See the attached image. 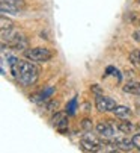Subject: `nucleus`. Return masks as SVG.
<instances>
[{"mask_svg": "<svg viewBox=\"0 0 140 153\" xmlns=\"http://www.w3.org/2000/svg\"><path fill=\"white\" fill-rule=\"evenodd\" d=\"M14 77L17 79V82H18L21 86H32V85H35V83L38 82V79H39V68L33 64V61L29 62V61L20 59Z\"/></svg>", "mask_w": 140, "mask_h": 153, "instance_id": "1", "label": "nucleus"}, {"mask_svg": "<svg viewBox=\"0 0 140 153\" xmlns=\"http://www.w3.org/2000/svg\"><path fill=\"white\" fill-rule=\"evenodd\" d=\"M2 42L8 44V47L14 50H27V38L14 27L2 30Z\"/></svg>", "mask_w": 140, "mask_h": 153, "instance_id": "2", "label": "nucleus"}, {"mask_svg": "<svg viewBox=\"0 0 140 153\" xmlns=\"http://www.w3.org/2000/svg\"><path fill=\"white\" fill-rule=\"evenodd\" d=\"M24 56L33 62H47L53 58V52L45 47H35V49L24 50Z\"/></svg>", "mask_w": 140, "mask_h": 153, "instance_id": "3", "label": "nucleus"}, {"mask_svg": "<svg viewBox=\"0 0 140 153\" xmlns=\"http://www.w3.org/2000/svg\"><path fill=\"white\" fill-rule=\"evenodd\" d=\"M26 6L24 0H0L2 14H18Z\"/></svg>", "mask_w": 140, "mask_h": 153, "instance_id": "4", "label": "nucleus"}, {"mask_svg": "<svg viewBox=\"0 0 140 153\" xmlns=\"http://www.w3.org/2000/svg\"><path fill=\"white\" fill-rule=\"evenodd\" d=\"M118 106L116 102L107 96H103V94H98L97 99H95V108L98 112H113V109Z\"/></svg>", "mask_w": 140, "mask_h": 153, "instance_id": "5", "label": "nucleus"}, {"mask_svg": "<svg viewBox=\"0 0 140 153\" xmlns=\"http://www.w3.org/2000/svg\"><path fill=\"white\" fill-rule=\"evenodd\" d=\"M97 132L100 134L101 138H106V140H113L116 137L114 135V126L110 121H100L97 124Z\"/></svg>", "mask_w": 140, "mask_h": 153, "instance_id": "6", "label": "nucleus"}, {"mask_svg": "<svg viewBox=\"0 0 140 153\" xmlns=\"http://www.w3.org/2000/svg\"><path fill=\"white\" fill-rule=\"evenodd\" d=\"M66 115H68L66 112H56L51 118L53 126L59 130V132H65L68 129V117Z\"/></svg>", "mask_w": 140, "mask_h": 153, "instance_id": "7", "label": "nucleus"}, {"mask_svg": "<svg viewBox=\"0 0 140 153\" xmlns=\"http://www.w3.org/2000/svg\"><path fill=\"white\" fill-rule=\"evenodd\" d=\"M113 143L118 146L119 150H124V152H130L131 149H134L133 140H128V138H125V137H114V138H113Z\"/></svg>", "mask_w": 140, "mask_h": 153, "instance_id": "8", "label": "nucleus"}, {"mask_svg": "<svg viewBox=\"0 0 140 153\" xmlns=\"http://www.w3.org/2000/svg\"><path fill=\"white\" fill-rule=\"evenodd\" d=\"M124 91L128 94H134V96H140V82L136 80H130L125 83L124 86Z\"/></svg>", "mask_w": 140, "mask_h": 153, "instance_id": "9", "label": "nucleus"}, {"mask_svg": "<svg viewBox=\"0 0 140 153\" xmlns=\"http://www.w3.org/2000/svg\"><path fill=\"white\" fill-rule=\"evenodd\" d=\"M113 112L114 115L118 117V118H128L131 115V109L128 106H122V105H118L114 109H113Z\"/></svg>", "mask_w": 140, "mask_h": 153, "instance_id": "10", "label": "nucleus"}, {"mask_svg": "<svg viewBox=\"0 0 140 153\" xmlns=\"http://www.w3.org/2000/svg\"><path fill=\"white\" fill-rule=\"evenodd\" d=\"M125 21H128V23L133 25V26H139L140 27V12H134V11L127 12Z\"/></svg>", "mask_w": 140, "mask_h": 153, "instance_id": "11", "label": "nucleus"}, {"mask_svg": "<svg viewBox=\"0 0 140 153\" xmlns=\"http://www.w3.org/2000/svg\"><path fill=\"white\" fill-rule=\"evenodd\" d=\"M118 129L121 130L122 134L128 135L130 132H133L134 124H133V123H130V121H121V123H118Z\"/></svg>", "mask_w": 140, "mask_h": 153, "instance_id": "12", "label": "nucleus"}, {"mask_svg": "<svg viewBox=\"0 0 140 153\" xmlns=\"http://www.w3.org/2000/svg\"><path fill=\"white\" fill-rule=\"evenodd\" d=\"M75 111H77V97H74L71 102L66 105V111H65V112H66L68 115H74Z\"/></svg>", "mask_w": 140, "mask_h": 153, "instance_id": "13", "label": "nucleus"}, {"mask_svg": "<svg viewBox=\"0 0 140 153\" xmlns=\"http://www.w3.org/2000/svg\"><path fill=\"white\" fill-rule=\"evenodd\" d=\"M0 27H2V30L12 29L14 27V21L12 20H8L5 15H2V18H0Z\"/></svg>", "mask_w": 140, "mask_h": 153, "instance_id": "14", "label": "nucleus"}, {"mask_svg": "<svg viewBox=\"0 0 140 153\" xmlns=\"http://www.w3.org/2000/svg\"><path fill=\"white\" fill-rule=\"evenodd\" d=\"M128 58H130V61L134 65H139V67H140V50H133Z\"/></svg>", "mask_w": 140, "mask_h": 153, "instance_id": "15", "label": "nucleus"}, {"mask_svg": "<svg viewBox=\"0 0 140 153\" xmlns=\"http://www.w3.org/2000/svg\"><path fill=\"white\" fill-rule=\"evenodd\" d=\"M133 143H134V147L137 149V150H140V132L139 134H136V135H133Z\"/></svg>", "mask_w": 140, "mask_h": 153, "instance_id": "16", "label": "nucleus"}, {"mask_svg": "<svg viewBox=\"0 0 140 153\" xmlns=\"http://www.w3.org/2000/svg\"><path fill=\"white\" fill-rule=\"evenodd\" d=\"M57 106H59V102L51 100L48 105H47V109H50V111H54V109H57Z\"/></svg>", "mask_w": 140, "mask_h": 153, "instance_id": "17", "label": "nucleus"}, {"mask_svg": "<svg viewBox=\"0 0 140 153\" xmlns=\"http://www.w3.org/2000/svg\"><path fill=\"white\" fill-rule=\"evenodd\" d=\"M81 126H83L84 130H90V129H92V121H90V120H83Z\"/></svg>", "mask_w": 140, "mask_h": 153, "instance_id": "18", "label": "nucleus"}, {"mask_svg": "<svg viewBox=\"0 0 140 153\" xmlns=\"http://www.w3.org/2000/svg\"><path fill=\"white\" fill-rule=\"evenodd\" d=\"M90 91H92V93H95L97 96H98V94H101V88H100V85H92V86H90Z\"/></svg>", "mask_w": 140, "mask_h": 153, "instance_id": "19", "label": "nucleus"}, {"mask_svg": "<svg viewBox=\"0 0 140 153\" xmlns=\"http://www.w3.org/2000/svg\"><path fill=\"white\" fill-rule=\"evenodd\" d=\"M133 38H134L136 41H140V27L136 29V30L133 32Z\"/></svg>", "mask_w": 140, "mask_h": 153, "instance_id": "20", "label": "nucleus"}, {"mask_svg": "<svg viewBox=\"0 0 140 153\" xmlns=\"http://www.w3.org/2000/svg\"><path fill=\"white\" fill-rule=\"evenodd\" d=\"M114 71H116V68L110 65V67H107V70H106V74H104V77H107L108 74H111V73H114Z\"/></svg>", "mask_w": 140, "mask_h": 153, "instance_id": "21", "label": "nucleus"}, {"mask_svg": "<svg viewBox=\"0 0 140 153\" xmlns=\"http://www.w3.org/2000/svg\"><path fill=\"white\" fill-rule=\"evenodd\" d=\"M114 76H116V77H118V82H121V80H122V76H121V73H119L118 70H116V71H114Z\"/></svg>", "mask_w": 140, "mask_h": 153, "instance_id": "22", "label": "nucleus"}, {"mask_svg": "<svg viewBox=\"0 0 140 153\" xmlns=\"http://www.w3.org/2000/svg\"><path fill=\"white\" fill-rule=\"evenodd\" d=\"M137 2H139V5H140V0H137Z\"/></svg>", "mask_w": 140, "mask_h": 153, "instance_id": "23", "label": "nucleus"}]
</instances>
